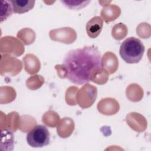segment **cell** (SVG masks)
<instances>
[{"mask_svg":"<svg viewBox=\"0 0 151 151\" xmlns=\"http://www.w3.org/2000/svg\"><path fill=\"white\" fill-rule=\"evenodd\" d=\"M65 77L72 83L83 85L88 83L93 76L102 70L101 55L94 46L70 50L63 63Z\"/></svg>","mask_w":151,"mask_h":151,"instance_id":"1","label":"cell"},{"mask_svg":"<svg viewBox=\"0 0 151 151\" xmlns=\"http://www.w3.org/2000/svg\"><path fill=\"white\" fill-rule=\"evenodd\" d=\"M145 46L142 42L135 37L126 38L121 44L119 50L122 58L127 63H139L144 54Z\"/></svg>","mask_w":151,"mask_h":151,"instance_id":"2","label":"cell"},{"mask_svg":"<svg viewBox=\"0 0 151 151\" xmlns=\"http://www.w3.org/2000/svg\"><path fill=\"white\" fill-rule=\"evenodd\" d=\"M28 144L32 147H42L50 143V134L45 126H35L27 134Z\"/></svg>","mask_w":151,"mask_h":151,"instance_id":"3","label":"cell"},{"mask_svg":"<svg viewBox=\"0 0 151 151\" xmlns=\"http://www.w3.org/2000/svg\"><path fill=\"white\" fill-rule=\"evenodd\" d=\"M103 26V21L100 17L96 16L89 20L86 27L88 37L91 38L97 37L100 34Z\"/></svg>","mask_w":151,"mask_h":151,"instance_id":"4","label":"cell"},{"mask_svg":"<svg viewBox=\"0 0 151 151\" xmlns=\"http://www.w3.org/2000/svg\"><path fill=\"white\" fill-rule=\"evenodd\" d=\"M13 12L17 14H23L31 10L35 5L34 0H12L11 1Z\"/></svg>","mask_w":151,"mask_h":151,"instance_id":"5","label":"cell"},{"mask_svg":"<svg viewBox=\"0 0 151 151\" xmlns=\"http://www.w3.org/2000/svg\"><path fill=\"white\" fill-rule=\"evenodd\" d=\"M1 22H2L12 14L13 8L11 1H1Z\"/></svg>","mask_w":151,"mask_h":151,"instance_id":"6","label":"cell"},{"mask_svg":"<svg viewBox=\"0 0 151 151\" xmlns=\"http://www.w3.org/2000/svg\"><path fill=\"white\" fill-rule=\"evenodd\" d=\"M65 6L67 7L69 9H80L86 6L90 2V1H77V0H64L60 1Z\"/></svg>","mask_w":151,"mask_h":151,"instance_id":"7","label":"cell"}]
</instances>
